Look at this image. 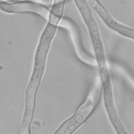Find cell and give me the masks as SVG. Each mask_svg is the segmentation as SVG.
<instances>
[{"instance_id": "obj_1", "label": "cell", "mask_w": 134, "mask_h": 134, "mask_svg": "<svg viewBox=\"0 0 134 134\" xmlns=\"http://www.w3.org/2000/svg\"><path fill=\"white\" fill-rule=\"evenodd\" d=\"M99 95V87L96 86L74 115L65 121L54 134L72 133L91 114L98 100Z\"/></svg>"}, {"instance_id": "obj_3", "label": "cell", "mask_w": 134, "mask_h": 134, "mask_svg": "<svg viewBox=\"0 0 134 134\" xmlns=\"http://www.w3.org/2000/svg\"><path fill=\"white\" fill-rule=\"evenodd\" d=\"M0 8L8 13H19L24 12H31L46 16L48 13V10L44 7L38 4L31 3L7 4L0 3Z\"/></svg>"}, {"instance_id": "obj_2", "label": "cell", "mask_w": 134, "mask_h": 134, "mask_svg": "<svg viewBox=\"0 0 134 134\" xmlns=\"http://www.w3.org/2000/svg\"><path fill=\"white\" fill-rule=\"evenodd\" d=\"M88 27L90 35L97 57H104L102 43L97 23L84 0H75Z\"/></svg>"}, {"instance_id": "obj_4", "label": "cell", "mask_w": 134, "mask_h": 134, "mask_svg": "<svg viewBox=\"0 0 134 134\" xmlns=\"http://www.w3.org/2000/svg\"><path fill=\"white\" fill-rule=\"evenodd\" d=\"M6 1H9V0H6Z\"/></svg>"}]
</instances>
